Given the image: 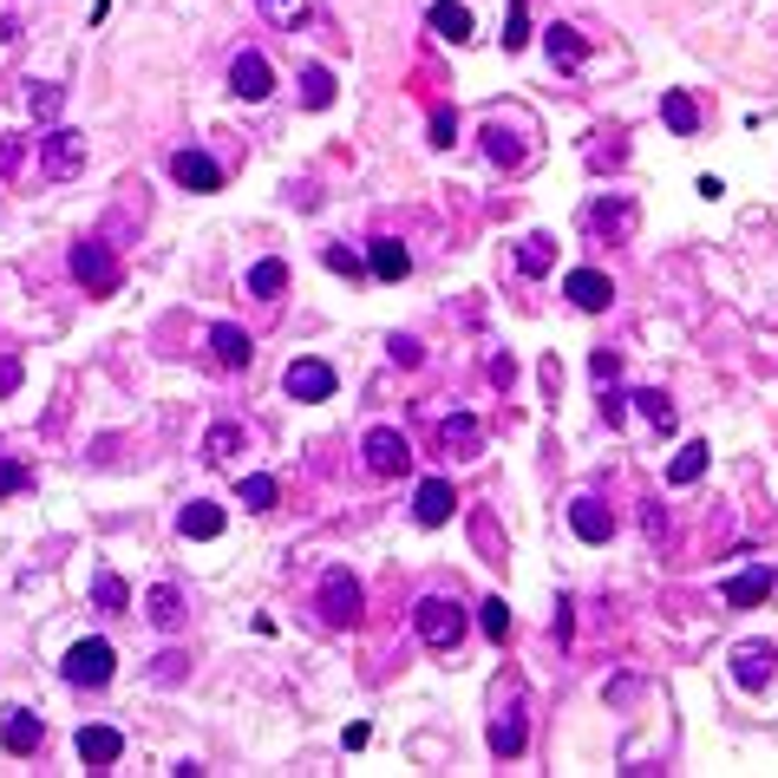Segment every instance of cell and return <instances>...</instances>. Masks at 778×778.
<instances>
[{
  "label": "cell",
  "instance_id": "cell-1",
  "mask_svg": "<svg viewBox=\"0 0 778 778\" xmlns=\"http://www.w3.org/2000/svg\"><path fill=\"white\" fill-rule=\"evenodd\" d=\"M314 609H321V622H328V629H354L360 609H366L354 569H328V575H321V589H314Z\"/></svg>",
  "mask_w": 778,
  "mask_h": 778
},
{
  "label": "cell",
  "instance_id": "cell-2",
  "mask_svg": "<svg viewBox=\"0 0 778 778\" xmlns=\"http://www.w3.org/2000/svg\"><path fill=\"white\" fill-rule=\"evenodd\" d=\"M60 674H66L72 687H105L112 674H118V647L112 641H72L66 647V661H60Z\"/></svg>",
  "mask_w": 778,
  "mask_h": 778
},
{
  "label": "cell",
  "instance_id": "cell-3",
  "mask_svg": "<svg viewBox=\"0 0 778 778\" xmlns=\"http://www.w3.org/2000/svg\"><path fill=\"white\" fill-rule=\"evenodd\" d=\"M413 629H419L425 647H438V654H445V647H458V641H465V609H458V602H445V595H425L419 609H413Z\"/></svg>",
  "mask_w": 778,
  "mask_h": 778
},
{
  "label": "cell",
  "instance_id": "cell-4",
  "mask_svg": "<svg viewBox=\"0 0 778 778\" xmlns=\"http://www.w3.org/2000/svg\"><path fill=\"white\" fill-rule=\"evenodd\" d=\"M360 452H366V471H373V478H406V471H413V445H406V432H393V425H373Z\"/></svg>",
  "mask_w": 778,
  "mask_h": 778
},
{
  "label": "cell",
  "instance_id": "cell-5",
  "mask_svg": "<svg viewBox=\"0 0 778 778\" xmlns=\"http://www.w3.org/2000/svg\"><path fill=\"white\" fill-rule=\"evenodd\" d=\"M40 164H46V177H53V184H72V177L85 170V132L53 125V132H46V144H40Z\"/></svg>",
  "mask_w": 778,
  "mask_h": 778
},
{
  "label": "cell",
  "instance_id": "cell-6",
  "mask_svg": "<svg viewBox=\"0 0 778 778\" xmlns=\"http://www.w3.org/2000/svg\"><path fill=\"white\" fill-rule=\"evenodd\" d=\"M72 282L92 288V294H112L118 288V256L105 242H72Z\"/></svg>",
  "mask_w": 778,
  "mask_h": 778
},
{
  "label": "cell",
  "instance_id": "cell-7",
  "mask_svg": "<svg viewBox=\"0 0 778 778\" xmlns=\"http://www.w3.org/2000/svg\"><path fill=\"white\" fill-rule=\"evenodd\" d=\"M582 222H589V236H595V242H629V229H635V204H629L622 190H615V197H595Z\"/></svg>",
  "mask_w": 778,
  "mask_h": 778
},
{
  "label": "cell",
  "instance_id": "cell-8",
  "mask_svg": "<svg viewBox=\"0 0 778 778\" xmlns=\"http://www.w3.org/2000/svg\"><path fill=\"white\" fill-rule=\"evenodd\" d=\"M478 445H485V425L471 419V413H452V419L438 425V458L471 465V458H478Z\"/></svg>",
  "mask_w": 778,
  "mask_h": 778
},
{
  "label": "cell",
  "instance_id": "cell-9",
  "mask_svg": "<svg viewBox=\"0 0 778 778\" xmlns=\"http://www.w3.org/2000/svg\"><path fill=\"white\" fill-rule=\"evenodd\" d=\"M282 386H288V400H328L334 393V366L328 360H288V373H282Z\"/></svg>",
  "mask_w": 778,
  "mask_h": 778
},
{
  "label": "cell",
  "instance_id": "cell-10",
  "mask_svg": "<svg viewBox=\"0 0 778 778\" xmlns=\"http://www.w3.org/2000/svg\"><path fill=\"white\" fill-rule=\"evenodd\" d=\"M563 294L582 308V314H609V301H615V282L602 276V269H569Z\"/></svg>",
  "mask_w": 778,
  "mask_h": 778
},
{
  "label": "cell",
  "instance_id": "cell-11",
  "mask_svg": "<svg viewBox=\"0 0 778 778\" xmlns=\"http://www.w3.org/2000/svg\"><path fill=\"white\" fill-rule=\"evenodd\" d=\"M569 530H575L582 543H609V537H615V510H609L602 497H575V504H569Z\"/></svg>",
  "mask_w": 778,
  "mask_h": 778
},
{
  "label": "cell",
  "instance_id": "cell-12",
  "mask_svg": "<svg viewBox=\"0 0 778 778\" xmlns=\"http://www.w3.org/2000/svg\"><path fill=\"white\" fill-rule=\"evenodd\" d=\"M118 753H125V733H118V726H79V759H85L92 772H112Z\"/></svg>",
  "mask_w": 778,
  "mask_h": 778
},
{
  "label": "cell",
  "instance_id": "cell-13",
  "mask_svg": "<svg viewBox=\"0 0 778 778\" xmlns=\"http://www.w3.org/2000/svg\"><path fill=\"white\" fill-rule=\"evenodd\" d=\"M229 92H236V98H249V105H256V98H269V92H276L269 60H262V53H236V66H229Z\"/></svg>",
  "mask_w": 778,
  "mask_h": 778
},
{
  "label": "cell",
  "instance_id": "cell-14",
  "mask_svg": "<svg viewBox=\"0 0 778 778\" xmlns=\"http://www.w3.org/2000/svg\"><path fill=\"white\" fill-rule=\"evenodd\" d=\"M772 647H766V641H739V647H733V681H739V687H746V694H759V687H766V681H772Z\"/></svg>",
  "mask_w": 778,
  "mask_h": 778
},
{
  "label": "cell",
  "instance_id": "cell-15",
  "mask_svg": "<svg viewBox=\"0 0 778 778\" xmlns=\"http://www.w3.org/2000/svg\"><path fill=\"white\" fill-rule=\"evenodd\" d=\"M170 177H177L184 190H197V197L222 190V170L210 164V151H177V157H170Z\"/></svg>",
  "mask_w": 778,
  "mask_h": 778
},
{
  "label": "cell",
  "instance_id": "cell-16",
  "mask_svg": "<svg viewBox=\"0 0 778 778\" xmlns=\"http://www.w3.org/2000/svg\"><path fill=\"white\" fill-rule=\"evenodd\" d=\"M425 27H432L438 40H452V46H465V40L478 33V27H471V7H465V0H432V7H425Z\"/></svg>",
  "mask_w": 778,
  "mask_h": 778
},
{
  "label": "cell",
  "instance_id": "cell-17",
  "mask_svg": "<svg viewBox=\"0 0 778 778\" xmlns=\"http://www.w3.org/2000/svg\"><path fill=\"white\" fill-rule=\"evenodd\" d=\"M144 615H151V629H164V635H170V629H184V615H190V609H184V589H177V582H151Z\"/></svg>",
  "mask_w": 778,
  "mask_h": 778
},
{
  "label": "cell",
  "instance_id": "cell-18",
  "mask_svg": "<svg viewBox=\"0 0 778 778\" xmlns=\"http://www.w3.org/2000/svg\"><path fill=\"white\" fill-rule=\"evenodd\" d=\"M366 269H373L380 282H406V276H413V256H406V242H393V236H380V242L366 249Z\"/></svg>",
  "mask_w": 778,
  "mask_h": 778
},
{
  "label": "cell",
  "instance_id": "cell-19",
  "mask_svg": "<svg viewBox=\"0 0 778 778\" xmlns=\"http://www.w3.org/2000/svg\"><path fill=\"white\" fill-rule=\"evenodd\" d=\"M210 354L222 360V366H236V373H242V366L256 360V341H249L242 328H229V321H216V328H210Z\"/></svg>",
  "mask_w": 778,
  "mask_h": 778
},
{
  "label": "cell",
  "instance_id": "cell-20",
  "mask_svg": "<svg viewBox=\"0 0 778 778\" xmlns=\"http://www.w3.org/2000/svg\"><path fill=\"white\" fill-rule=\"evenodd\" d=\"M452 504H458V491H452L445 478H425L419 497H413V517H419L425 530H432V523H445V517H452Z\"/></svg>",
  "mask_w": 778,
  "mask_h": 778
},
{
  "label": "cell",
  "instance_id": "cell-21",
  "mask_svg": "<svg viewBox=\"0 0 778 778\" xmlns=\"http://www.w3.org/2000/svg\"><path fill=\"white\" fill-rule=\"evenodd\" d=\"M0 739H7V753H40V739H46V719L40 713H7V726H0Z\"/></svg>",
  "mask_w": 778,
  "mask_h": 778
},
{
  "label": "cell",
  "instance_id": "cell-22",
  "mask_svg": "<svg viewBox=\"0 0 778 778\" xmlns=\"http://www.w3.org/2000/svg\"><path fill=\"white\" fill-rule=\"evenodd\" d=\"M478 144H485V157H491L497 170H523V157H530V151H523V138H517V132H504V125H485V132H478Z\"/></svg>",
  "mask_w": 778,
  "mask_h": 778
},
{
  "label": "cell",
  "instance_id": "cell-23",
  "mask_svg": "<svg viewBox=\"0 0 778 778\" xmlns=\"http://www.w3.org/2000/svg\"><path fill=\"white\" fill-rule=\"evenodd\" d=\"M177 530H184L190 543L222 537V504H210V497H204V504H184V510H177Z\"/></svg>",
  "mask_w": 778,
  "mask_h": 778
},
{
  "label": "cell",
  "instance_id": "cell-24",
  "mask_svg": "<svg viewBox=\"0 0 778 778\" xmlns=\"http://www.w3.org/2000/svg\"><path fill=\"white\" fill-rule=\"evenodd\" d=\"M766 595H772V569H746L726 582V609H759Z\"/></svg>",
  "mask_w": 778,
  "mask_h": 778
},
{
  "label": "cell",
  "instance_id": "cell-25",
  "mask_svg": "<svg viewBox=\"0 0 778 778\" xmlns=\"http://www.w3.org/2000/svg\"><path fill=\"white\" fill-rule=\"evenodd\" d=\"M523 746H530V719H523V707H510L491 726V753H497V759H517Z\"/></svg>",
  "mask_w": 778,
  "mask_h": 778
},
{
  "label": "cell",
  "instance_id": "cell-26",
  "mask_svg": "<svg viewBox=\"0 0 778 778\" xmlns=\"http://www.w3.org/2000/svg\"><path fill=\"white\" fill-rule=\"evenodd\" d=\"M661 125H667L674 138H694V132H701V105H694L687 92H667V98H661Z\"/></svg>",
  "mask_w": 778,
  "mask_h": 778
},
{
  "label": "cell",
  "instance_id": "cell-27",
  "mask_svg": "<svg viewBox=\"0 0 778 778\" xmlns=\"http://www.w3.org/2000/svg\"><path fill=\"white\" fill-rule=\"evenodd\" d=\"M242 445H249V432H242L236 419H222V425H210V432H204V458H210V465H229Z\"/></svg>",
  "mask_w": 778,
  "mask_h": 778
},
{
  "label": "cell",
  "instance_id": "cell-28",
  "mask_svg": "<svg viewBox=\"0 0 778 778\" xmlns=\"http://www.w3.org/2000/svg\"><path fill=\"white\" fill-rule=\"evenodd\" d=\"M301 105L308 112H328L334 105V72L328 66H301Z\"/></svg>",
  "mask_w": 778,
  "mask_h": 778
},
{
  "label": "cell",
  "instance_id": "cell-29",
  "mask_svg": "<svg viewBox=\"0 0 778 778\" xmlns=\"http://www.w3.org/2000/svg\"><path fill=\"white\" fill-rule=\"evenodd\" d=\"M60 105H66V85H46V79H33V85H27V112H33L40 125H53V118H60Z\"/></svg>",
  "mask_w": 778,
  "mask_h": 778
},
{
  "label": "cell",
  "instance_id": "cell-30",
  "mask_svg": "<svg viewBox=\"0 0 778 778\" xmlns=\"http://www.w3.org/2000/svg\"><path fill=\"white\" fill-rule=\"evenodd\" d=\"M550 262H557V242L550 236H523L517 242V269L523 276H550Z\"/></svg>",
  "mask_w": 778,
  "mask_h": 778
},
{
  "label": "cell",
  "instance_id": "cell-31",
  "mask_svg": "<svg viewBox=\"0 0 778 778\" xmlns=\"http://www.w3.org/2000/svg\"><path fill=\"white\" fill-rule=\"evenodd\" d=\"M701 471H707V445H681L674 465H667V485H674V491H681V485H701Z\"/></svg>",
  "mask_w": 778,
  "mask_h": 778
},
{
  "label": "cell",
  "instance_id": "cell-32",
  "mask_svg": "<svg viewBox=\"0 0 778 778\" xmlns=\"http://www.w3.org/2000/svg\"><path fill=\"white\" fill-rule=\"evenodd\" d=\"M543 46H550V60H557V66H575V60H582V53H589V40H582V33H575V27H550V33H543Z\"/></svg>",
  "mask_w": 778,
  "mask_h": 778
},
{
  "label": "cell",
  "instance_id": "cell-33",
  "mask_svg": "<svg viewBox=\"0 0 778 778\" xmlns=\"http://www.w3.org/2000/svg\"><path fill=\"white\" fill-rule=\"evenodd\" d=\"M282 288H288V269H282V262H276V256L249 269V294H256V301H276Z\"/></svg>",
  "mask_w": 778,
  "mask_h": 778
},
{
  "label": "cell",
  "instance_id": "cell-34",
  "mask_svg": "<svg viewBox=\"0 0 778 778\" xmlns=\"http://www.w3.org/2000/svg\"><path fill=\"white\" fill-rule=\"evenodd\" d=\"M151 681H164V687H184V681H190V654H177V647H164V654L151 661Z\"/></svg>",
  "mask_w": 778,
  "mask_h": 778
},
{
  "label": "cell",
  "instance_id": "cell-35",
  "mask_svg": "<svg viewBox=\"0 0 778 778\" xmlns=\"http://www.w3.org/2000/svg\"><path fill=\"white\" fill-rule=\"evenodd\" d=\"M530 46V7L510 0V20H504V53H523Z\"/></svg>",
  "mask_w": 778,
  "mask_h": 778
},
{
  "label": "cell",
  "instance_id": "cell-36",
  "mask_svg": "<svg viewBox=\"0 0 778 778\" xmlns=\"http://www.w3.org/2000/svg\"><path fill=\"white\" fill-rule=\"evenodd\" d=\"M236 497H242L249 510H276V497H282V485H276V478H242V485H236Z\"/></svg>",
  "mask_w": 778,
  "mask_h": 778
},
{
  "label": "cell",
  "instance_id": "cell-37",
  "mask_svg": "<svg viewBox=\"0 0 778 778\" xmlns=\"http://www.w3.org/2000/svg\"><path fill=\"white\" fill-rule=\"evenodd\" d=\"M125 595H132V589H125V575H112V569L92 582V602H98L105 615H112V609H125Z\"/></svg>",
  "mask_w": 778,
  "mask_h": 778
},
{
  "label": "cell",
  "instance_id": "cell-38",
  "mask_svg": "<svg viewBox=\"0 0 778 778\" xmlns=\"http://www.w3.org/2000/svg\"><path fill=\"white\" fill-rule=\"evenodd\" d=\"M478 622H485V635L491 641H504L510 635V602H497V595L491 602H478Z\"/></svg>",
  "mask_w": 778,
  "mask_h": 778
},
{
  "label": "cell",
  "instance_id": "cell-39",
  "mask_svg": "<svg viewBox=\"0 0 778 778\" xmlns=\"http://www.w3.org/2000/svg\"><path fill=\"white\" fill-rule=\"evenodd\" d=\"M27 485H33V471H27L20 458H0V497H20Z\"/></svg>",
  "mask_w": 778,
  "mask_h": 778
},
{
  "label": "cell",
  "instance_id": "cell-40",
  "mask_svg": "<svg viewBox=\"0 0 778 778\" xmlns=\"http://www.w3.org/2000/svg\"><path fill=\"white\" fill-rule=\"evenodd\" d=\"M635 400H641V413H647V419L661 425V432L674 425V400H667V393H654V386H647V393H635Z\"/></svg>",
  "mask_w": 778,
  "mask_h": 778
},
{
  "label": "cell",
  "instance_id": "cell-41",
  "mask_svg": "<svg viewBox=\"0 0 778 778\" xmlns=\"http://www.w3.org/2000/svg\"><path fill=\"white\" fill-rule=\"evenodd\" d=\"M432 144H438V151H445V144H458V112H452V105H438V112H432Z\"/></svg>",
  "mask_w": 778,
  "mask_h": 778
},
{
  "label": "cell",
  "instance_id": "cell-42",
  "mask_svg": "<svg viewBox=\"0 0 778 778\" xmlns=\"http://www.w3.org/2000/svg\"><path fill=\"white\" fill-rule=\"evenodd\" d=\"M641 523H647V537H654V543H661V550H667V510H661V504H654V497H647V504H641Z\"/></svg>",
  "mask_w": 778,
  "mask_h": 778
},
{
  "label": "cell",
  "instance_id": "cell-43",
  "mask_svg": "<svg viewBox=\"0 0 778 778\" xmlns=\"http://www.w3.org/2000/svg\"><path fill=\"white\" fill-rule=\"evenodd\" d=\"M321 262H328V269H334V276H366V262H360L354 249H328V256H321Z\"/></svg>",
  "mask_w": 778,
  "mask_h": 778
},
{
  "label": "cell",
  "instance_id": "cell-44",
  "mask_svg": "<svg viewBox=\"0 0 778 778\" xmlns=\"http://www.w3.org/2000/svg\"><path fill=\"white\" fill-rule=\"evenodd\" d=\"M478 543H485V563H504V537H497L491 517H478Z\"/></svg>",
  "mask_w": 778,
  "mask_h": 778
},
{
  "label": "cell",
  "instance_id": "cell-45",
  "mask_svg": "<svg viewBox=\"0 0 778 778\" xmlns=\"http://www.w3.org/2000/svg\"><path fill=\"white\" fill-rule=\"evenodd\" d=\"M589 373H595V380H602V386H609V380H615V373H622V360L609 354V347H602V354L589 360Z\"/></svg>",
  "mask_w": 778,
  "mask_h": 778
},
{
  "label": "cell",
  "instance_id": "cell-46",
  "mask_svg": "<svg viewBox=\"0 0 778 778\" xmlns=\"http://www.w3.org/2000/svg\"><path fill=\"white\" fill-rule=\"evenodd\" d=\"M20 170V138H0V184Z\"/></svg>",
  "mask_w": 778,
  "mask_h": 778
},
{
  "label": "cell",
  "instance_id": "cell-47",
  "mask_svg": "<svg viewBox=\"0 0 778 778\" xmlns=\"http://www.w3.org/2000/svg\"><path fill=\"white\" fill-rule=\"evenodd\" d=\"M393 360H400V366H419V341H413V334H393Z\"/></svg>",
  "mask_w": 778,
  "mask_h": 778
},
{
  "label": "cell",
  "instance_id": "cell-48",
  "mask_svg": "<svg viewBox=\"0 0 778 778\" xmlns=\"http://www.w3.org/2000/svg\"><path fill=\"white\" fill-rule=\"evenodd\" d=\"M20 386V354H0V393H13Z\"/></svg>",
  "mask_w": 778,
  "mask_h": 778
},
{
  "label": "cell",
  "instance_id": "cell-49",
  "mask_svg": "<svg viewBox=\"0 0 778 778\" xmlns=\"http://www.w3.org/2000/svg\"><path fill=\"white\" fill-rule=\"evenodd\" d=\"M491 380H497V386H510V380H517V366H510V354H497V360H491Z\"/></svg>",
  "mask_w": 778,
  "mask_h": 778
}]
</instances>
